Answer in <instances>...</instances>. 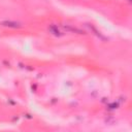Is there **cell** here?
<instances>
[{
  "instance_id": "7a4b0ae2",
  "label": "cell",
  "mask_w": 132,
  "mask_h": 132,
  "mask_svg": "<svg viewBox=\"0 0 132 132\" xmlns=\"http://www.w3.org/2000/svg\"><path fill=\"white\" fill-rule=\"evenodd\" d=\"M48 31H50L53 35H55V36H61V35H62V33H61V31L59 30L58 26H55V25H51V26L48 27Z\"/></svg>"
},
{
  "instance_id": "6da1fadb",
  "label": "cell",
  "mask_w": 132,
  "mask_h": 132,
  "mask_svg": "<svg viewBox=\"0 0 132 132\" xmlns=\"http://www.w3.org/2000/svg\"><path fill=\"white\" fill-rule=\"evenodd\" d=\"M1 25L4 27H8V28H20L21 27V24L14 21H4L1 23Z\"/></svg>"
}]
</instances>
